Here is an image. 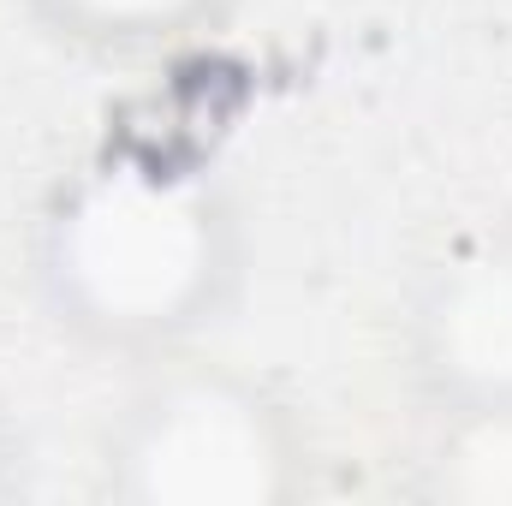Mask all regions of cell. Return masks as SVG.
<instances>
[{
    "instance_id": "1",
    "label": "cell",
    "mask_w": 512,
    "mask_h": 506,
    "mask_svg": "<svg viewBox=\"0 0 512 506\" xmlns=\"http://www.w3.org/2000/svg\"><path fill=\"white\" fill-rule=\"evenodd\" d=\"M251 209L209 149L102 137L24 221V292L42 328L143 370L215 346L251 292Z\"/></svg>"
},
{
    "instance_id": "2",
    "label": "cell",
    "mask_w": 512,
    "mask_h": 506,
    "mask_svg": "<svg viewBox=\"0 0 512 506\" xmlns=\"http://www.w3.org/2000/svg\"><path fill=\"white\" fill-rule=\"evenodd\" d=\"M316 489L310 405L215 346L126 370L84 477V495L108 506H286Z\"/></svg>"
},
{
    "instance_id": "3",
    "label": "cell",
    "mask_w": 512,
    "mask_h": 506,
    "mask_svg": "<svg viewBox=\"0 0 512 506\" xmlns=\"http://www.w3.org/2000/svg\"><path fill=\"white\" fill-rule=\"evenodd\" d=\"M387 328L417 435L512 429V215L441 227L405 268Z\"/></svg>"
},
{
    "instance_id": "4",
    "label": "cell",
    "mask_w": 512,
    "mask_h": 506,
    "mask_svg": "<svg viewBox=\"0 0 512 506\" xmlns=\"http://www.w3.org/2000/svg\"><path fill=\"white\" fill-rule=\"evenodd\" d=\"M48 48L90 66H173L233 36L251 0H6Z\"/></svg>"
},
{
    "instance_id": "5",
    "label": "cell",
    "mask_w": 512,
    "mask_h": 506,
    "mask_svg": "<svg viewBox=\"0 0 512 506\" xmlns=\"http://www.w3.org/2000/svg\"><path fill=\"white\" fill-rule=\"evenodd\" d=\"M36 489V447H30V429L18 423V411L0 399V506L24 501Z\"/></svg>"
}]
</instances>
